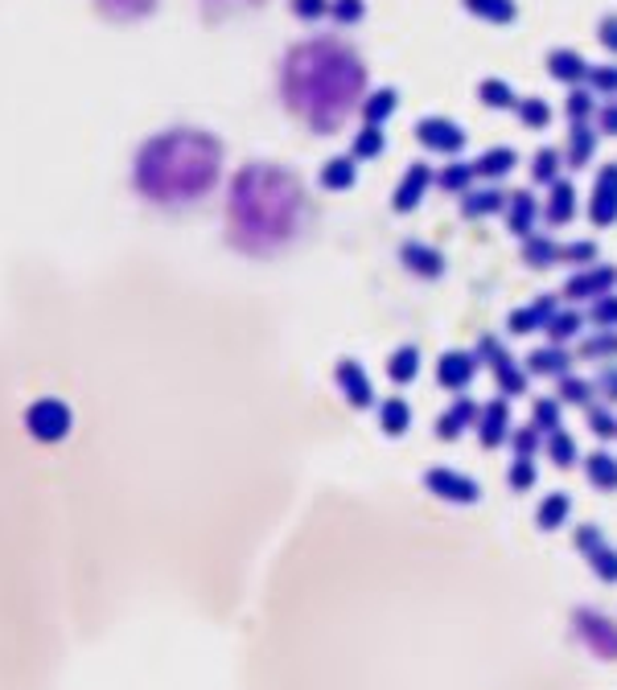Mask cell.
<instances>
[{"instance_id": "6da1fadb", "label": "cell", "mask_w": 617, "mask_h": 690, "mask_svg": "<svg viewBox=\"0 0 617 690\" xmlns=\"http://www.w3.org/2000/svg\"><path fill=\"white\" fill-rule=\"evenodd\" d=\"M0 362L50 489L74 645L144 612L240 624L338 436L276 304L153 252L18 255Z\"/></svg>"}, {"instance_id": "f35d334b", "label": "cell", "mask_w": 617, "mask_h": 690, "mask_svg": "<svg viewBox=\"0 0 617 690\" xmlns=\"http://www.w3.org/2000/svg\"><path fill=\"white\" fill-rule=\"evenodd\" d=\"M210 21H226V17H243V13H256L268 0H202Z\"/></svg>"}, {"instance_id": "5bb4252c", "label": "cell", "mask_w": 617, "mask_h": 690, "mask_svg": "<svg viewBox=\"0 0 617 690\" xmlns=\"http://www.w3.org/2000/svg\"><path fill=\"white\" fill-rule=\"evenodd\" d=\"M481 362L474 350H445V354L436 358V383L445 390H465L474 378H478Z\"/></svg>"}, {"instance_id": "836d02e7", "label": "cell", "mask_w": 617, "mask_h": 690, "mask_svg": "<svg viewBox=\"0 0 617 690\" xmlns=\"http://www.w3.org/2000/svg\"><path fill=\"white\" fill-rule=\"evenodd\" d=\"M420 350L416 346H399L392 358H387V374H392V383H411L416 374H420Z\"/></svg>"}, {"instance_id": "5b68a950", "label": "cell", "mask_w": 617, "mask_h": 690, "mask_svg": "<svg viewBox=\"0 0 617 690\" xmlns=\"http://www.w3.org/2000/svg\"><path fill=\"white\" fill-rule=\"evenodd\" d=\"M371 70L362 54L342 37H305L292 42L280 70H276V91L280 107L289 112L292 124H301L313 136H334L346 128L366 100Z\"/></svg>"}, {"instance_id": "cb8c5ba5", "label": "cell", "mask_w": 617, "mask_h": 690, "mask_svg": "<svg viewBox=\"0 0 617 690\" xmlns=\"http://www.w3.org/2000/svg\"><path fill=\"white\" fill-rule=\"evenodd\" d=\"M577 362H589V366H609L617 362V329H593L584 334L577 346H572Z\"/></svg>"}, {"instance_id": "d590c367", "label": "cell", "mask_w": 617, "mask_h": 690, "mask_svg": "<svg viewBox=\"0 0 617 690\" xmlns=\"http://www.w3.org/2000/svg\"><path fill=\"white\" fill-rule=\"evenodd\" d=\"M584 320H589L593 329H617V292L597 296L593 304H584Z\"/></svg>"}, {"instance_id": "60d3db41", "label": "cell", "mask_w": 617, "mask_h": 690, "mask_svg": "<svg viewBox=\"0 0 617 690\" xmlns=\"http://www.w3.org/2000/svg\"><path fill=\"white\" fill-rule=\"evenodd\" d=\"M589 481L601 489H617V460L609 453L589 456Z\"/></svg>"}, {"instance_id": "9f6ffc18", "label": "cell", "mask_w": 617, "mask_h": 690, "mask_svg": "<svg viewBox=\"0 0 617 690\" xmlns=\"http://www.w3.org/2000/svg\"><path fill=\"white\" fill-rule=\"evenodd\" d=\"M0 4H4V0H0Z\"/></svg>"}, {"instance_id": "ac0fdd59", "label": "cell", "mask_w": 617, "mask_h": 690, "mask_svg": "<svg viewBox=\"0 0 617 690\" xmlns=\"http://www.w3.org/2000/svg\"><path fill=\"white\" fill-rule=\"evenodd\" d=\"M429 186H436V173H432L424 161L420 165H411L408 173H404V182H399V189L392 194V206L399 210V214H408V210H416V206L424 202V194H429Z\"/></svg>"}, {"instance_id": "681fc988", "label": "cell", "mask_w": 617, "mask_h": 690, "mask_svg": "<svg viewBox=\"0 0 617 690\" xmlns=\"http://www.w3.org/2000/svg\"><path fill=\"white\" fill-rule=\"evenodd\" d=\"M593 124H597L601 136H614L617 140V100H609L605 107H597V116H593Z\"/></svg>"}, {"instance_id": "e0dca14e", "label": "cell", "mask_w": 617, "mask_h": 690, "mask_svg": "<svg viewBox=\"0 0 617 690\" xmlns=\"http://www.w3.org/2000/svg\"><path fill=\"white\" fill-rule=\"evenodd\" d=\"M597 144H601V132L597 124H568V140H564V165L572 173H581V168L593 165V156H597Z\"/></svg>"}, {"instance_id": "b9f144b4", "label": "cell", "mask_w": 617, "mask_h": 690, "mask_svg": "<svg viewBox=\"0 0 617 690\" xmlns=\"http://www.w3.org/2000/svg\"><path fill=\"white\" fill-rule=\"evenodd\" d=\"M535 416H532V428L535 432H556L560 428V399L556 395H544V399H535Z\"/></svg>"}, {"instance_id": "f907efd6", "label": "cell", "mask_w": 617, "mask_h": 690, "mask_svg": "<svg viewBox=\"0 0 617 690\" xmlns=\"http://www.w3.org/2000/svg\"><path fill=\"white\" fill-rule=\"evenodd\" d=\"M379 149H383V132H379V128L359 132V140H354V152H359V156H379Z\"/></svg>"}, {"instance_id": "7dc6e473", "label": "cell", "mask_w": 617, "mask_h": 690, "mask_svg": "<svg viewBox=\"0 0 617 690\" xmlns=\"http://www.w3.org/2000/svg\"><path fill=\"white\" fill-rule=\"evenodd\" d=\"M408 404H399V399H395V404H387L383 407V428H387V432H408Z\"/></svg>"}, {"instance_id": "2e32d148", "label": "cell", "mask_w": 617, "mask_h": 690, "mask_svg": "<svg viewBox=\"0 0 617 690\" xmlns=\"http://www.w3.org/2000/svg\"><path fill=\"white\" fill-rule=\"evenodd\" d=\"M544 70H548L551 83H564L572 91V86H584V79H589V58L581 50H572V46H556L544 58Z\"/></svg>"}, {"instance_id": "4fadbf2b", "label": "cell", "mask_w": 617, "mask_h": 690, "mask_svg": "<svg viewBox=\"0 0 617 690\" xmlns=\"http://www.w3.org/2000/svg\"><path fill=\"white\" fill-rule=\"evenodd\" d=\"M523 366H527V374L532 378H560V374L577 371V354H572V346H535V350H527V358H523Z\"/></svg>"}, {"instance_id": "8fae6325", "label": "cell", "mask_w": 617, "mask_h": 690, "mask_svg": "<svg viewBox=\"0 0 617 690\" xmlns=\"http://www.w3.org/2000/svg\"><path fill=\"white\" fill-rule=\"evenodd\" d=\"M416 140L429 152H445V156H457L465 149V128L453 124L449 116H424L416 124Z\"/></svg>"}, {"instance_id": "4316f807", "label": "cell", "mask_w": 617, "mask_h": 690, "mask_svg": "<svg viewBox=\"0 0 617 690\" xmlns=\"http://www.w3.org/2000/svg\"><path fill=\"white\" fill-rule=\"evenodd\" d=\"M465 13L469 17H478L481 25H498V30H507L519 21V4L514 0H462Z\"/></svg>"}, {"instance_id": "816d5d0a", "label": "cell", "mask_w": 617, "mask_h": 690, "mask_svg": "<svg viewBox=\"0 0 617 690\" xmlns=\"http://www.w3.org/2000/svg\"><path fill=\"white\" fill-rule=\"evenodd\" d=\"M535 444H539V432H535L532 423L514 432V453H519V456H532V453H535Z\"/></svg>"}, {"instance_id": "f5cc1de1", "label": "cell", "mask_w": 617, "mask_h": 690, "mask_svg": "<svg viewBox=\"0 0 617 690\" xmlns=\"http://www.w3.org/2000/svg\"><path fill=\"white\" fill-rule=\"evenodd\" d=\"M326 9H329V0H292V13H296V17H305V21L322 17Z\"/></svg>"}, {"instance_id": "4dcf8cb0", "label": "cell", "mask_w": 617, "mask_h": 690, "mask_svg": "<svg viewBox=\"0 0 617 690\" xmlns=\"http://www.w3.org/2000/svg\"><path fill=\"white\" fill-rule=\"evenodd\" d=\"M514 116H519V124L527 128V132H544L551 124V103L548 100H539V95H527V100H519V107H514Z\"/></svg>"}, {"instance_id": "83f0119b", "label": "cell", "mask_w": 617, "mask_h": 690, "mask_svg": "<svg viewBox=\"0 0 617 690\" xmlns=\"http://www.w3.org/2000/svg\"><path fill=\"white\" fill-rule=\"evenodd\" d=\"M593 395H597V383L593 378H584V374L568 371L556 378V399H560V407H589L593 404Z\"/></svg>"}, {"instance_id": "30bf717a", "label": "cell", "mask_w": 617, "mask_h": 690, "mask_svg": "<svg viewBox=\"0 0 617 690\" xmlns=\"http://www.w3.org/2000/svg\"><path fill=\"white\" fill-rule=\"evenodd\" d=\"M560 292H544V296H535V301L519 304L507 313V334L511 337H532V334H544V325L551 320V313L560 308Z\"/></svg>"}, {"instance_id": "f1b7e54d", "label": "cell", "mask_w": 617, "mask_h": 690, "mask_svg": "<svg viewBox=\"0 0 617 690\" xmlns=\"http://www.w3.org/2000/svg\"><path fill=\"white\" fill-rule=\"evenodd\" d=\"M478 103L490 107V112H514V107H519V95H514V86L507 83V79L490 74V79L478 83Z\"/></svg>"}, {"instance_id": "74e56055", "label": "cell", "mask_w": 617, "mask_h": 690, "mask_svg": "<svg viewBox=\"0 0 617 690\" xmlns=\"http://www.w3.org/2000/svg\"><path fill=\"white\" fill-rule=\"evenodd\" d=\"M601 255H597V243H593V238H577V243H564V247H560V264H564V268H589V264H597Z\"/></svg>"}, {"instance_id": "8992f818", "label": "cell", "mask_w": 617, "mask_h": 690, "mask_svg": "<svg viewBox=\"0 0 617 690\" xmlns=\"http://www.w3.org/2000/svg\"><path fill=\"white\" fill-rule=\"evenodd\" d=\"M226 144L206 128H165L149 136L132 165V186L144 206L165 214H194L223 186Z\"/></svg>"}, {"instance_id": "9c48e42d", "label": "cell", "mask_w": 617, "mask_h": 690, "mask_svg": "<svg viewBox=\"0 0 617 690\" xmlns=\"http://www.w3.org/2000/svg\"><path fill=\"white\" fill-rule=\"evenodd\" d=\"M584 219L593 222V231H609V226H617V161H605V165L593 173L589 214H584Z\"/></svg>"}, {"instance_id": "3957f363", "label": "cell", "mask_w": 617, "mask_h": 690, "mask_svg": "<svg viewBox=\"0 0 617 690\" xmlns=\"http://www.w3.org/2000/svg\"><path fill=\"white\" fill-rule=\"evenodd\" d=\"M70 645L54 502L0 362V690H58Z\"/></svg>"}, {"instance_id": "7402d4cb", "label": "cell", "mask_w": 617, "mask_h": 690, "mask_svg": "<svg viewBox=\"0 0 617 690\" xmlns=\"http://www.w3.org/2000/svg\"><path fill=\"white\" fill-rule=\"evenodd\" d=\"M514 168H519V152L507 149V144H498V149H486L474 161V182H486V186H498V182H507Z\"/></svg>"}, {"instance_id": "d4e9b609", "label": "cell", "mask_w": 617, "mask_h": 690, "mask_svg": "<svg viewBox=\"0 0 617 690\" xmlns=\"http://www.w3.org/2000/svg\"><path fill=\"white\" fill-rule=\"evenodd\" d=\"M577 219V186L560 177V182H551L548 186V198H544V222L548 226H568V222Z\"/></svg>"}, {"instance_id": "7c38bea8", "label": "cell", "mask_w": 617, "mask_h": 690, "mask_svg": "<svg viewBox=\"0 0 617 690\" xmlns=\"http://www.w3.org/2000/svg\"><path fill=\"white\" fill-rule=\"evenodd\" d=\"M502 222H507V231L514 238H527L544 222V202L535 198L532 189H514L511 198H507V210H502Z\"/></svg>"}, {"instance_id": "11a10c76", "label": "cell", "mask_w": 617, "mask_h": 690, "mask_svg": "<svg viewBox=\"0 0 617 690\" xmlns=\"http://www.w3.org/2000/svg\"><path fill=\"white\" fill-rule=\"evenodd\" d=\"M564 498H551L548 505H544V514H539V526H544V530H548L551 523H556V518H564Z\"/></svg>"}, {"instance_id": "1f68e13d", "label": "cell", "mask_w": 617, "mask_h": 690, "mask_svg": "<svg viewBox=\"0 0 617 690\" xmlns=\"http://www.w3.org/2000/svg\"><path fill=\"white\" fill-rule=\"evenodd\" d=\"M478 411H481V407L474 404V399H457V404H453L445 416H441L436 432H441V436H457V432H465L469 423H478Z\"/></svg>"}, {"instance_id": "7a4b0ae2", "label": "cell", "mask_w": 617, "mask_h": 690, "mask_svg": "<svg viewBox=\"0 0 617 690\" xmlns=\"http://www.w3.org/2000/svg\"><path fill=\"white\" fill-rule=\"evenodd\" d=\"M548 572L399 486H322L240 617L243 690H593Z\"/></svg>"}, {"instance_id": "d6986e66", "label": "cell", "mask_w": 617, "mask_h": 690, "mask_svg": "<svg viewBox=\"0 0 617 690\" xmlns=\"http://www.w3.org/2000/svg\"><path fill=\"white\" fill-rule=\"evenodd\" d=\"M511 432V399H490V404L478 411V440L481 448H498Z\"/></svg>"}, {"instance_id": "ee69618b", "label": "cell", "mask_w": 617, "mask_h": 690, "mask_svg": "<svg viewBox=\"0 0 617 690\" xmlns=\"http://www.w3.org/2000/svg\"><path fill=\"white\" fill-rule=\"evenodd\" d=\"M548 453H551V460H556V465H564V469L577 460V444H572V436H568L564 428L548 432Z\"/></svg>"}, {"instance_id": "7bdbcfd3", "label": "cell", "mask_w": 617, "mask_h": 690, "mask_svg": "<svg viewBox=\"0 0 617 690\" xmlns=\"http://www.w3.org/2000/svg\"><path fill=\"white\" fill-rule=\"evenodd\" d=\"M399 107V95L395 91H375V95H366L362 100V116L371 119V124H379V119H387Z\"/></svg>"}, {"instance_id": "ffe728a7", "label": "cell", "mask_w": 617, "mask_h": 690, "mask_svg": "<svg viewBox=\"0 0 617 690\" xmlns=\"http://www.w3.org/2000/svg\"><path fill=\"white\" fill-rule=\"evenodd\" d=\"M584 308H577V304H560L556 313H551V320L544 325V337H548L551 346H577L584 337Z\"/></svg>"}, {"instance_id": "44dd1931", "label": "cell", "mask_w": 617, "mask_h": 690, "mask_svg": "<svg viewBox=\"0 0 617 690\" xmlns=\"http://www.w3.org/2000/svg\"><path fill=\"white\" fill-rule=\"evenodd\" d=\"M560 247H564V243H556L551 235L532 231L527 238H519V264L532 271H548L560 264Z\"/></svg>"}, {"instance_id": "f546056e", "label": "cell", "mask_w": 617, "mask_h": 690, "mask_svg": "<svg viewBox=\"0 0 617 690\" xmlns=\"http://www.w3.org/2000/svg\"><path fill=\"white\" fill-rule=\"evenodd\" d=\"M560 165H564L560 149H535V156L527 161V177L535 186H551V182H560Z\"/></svg>"}, {"instance_id": "d6a6232c", "label": "cell", "mask_w": 617, "mask_h": 690, "mask_svg": "<svg viewBox=\"0 0 617 690\" xmlns=\"http://www.w3.org/2000/svg\"><path fill=\"white\" fill-rule=\"evenodd\" d=\"M564 116L568 124H593V116H597V95H593L589 86H572L564 100Z\"/></svg>"}, {"instance_id": "f6af8a7d", "label": "cell", "mask_w": 617, "mask_h": 690, "mask_svg": "<svg viewBox=\"0 0 617 690\" xmlns=\"http://www.w3.org/2000/svg\"><path fill=\"white\" fill-rule=\"evenodd\" d=\"M597 395H601V404H609L617 407V362H609V366H597Z\"/></svg>"}, {"instance_id": "484cf974", "label": "cell", "mask_w": 617, "mask_h": 690, "mask_svg": "<svg viewBox=\"0 0 617 690\" xmlns=\"http://www.w3.org/2000/svg\"><path fill=\"white\" fill-rule=\"evenodd\" d=\"M334 378H338V387H342L346 404H350V411H362V407H371V383H366V371H362L359 362H338V371H334Z\"/></svg>"}, {"instance_id": "ba28073f", "label": "cell", "mask_w": 617, "mask_h": 690, "mask_svg": "<svg viewBox=\"0 0 617 690\" xmlns=\"http://www.w3.org/2000/svg\"><path fill=\"white\" fill-rule=\"evenodd\" d=\"M609 292H617V264H589V268H577L572 276L564 280V288H560V301L564 304H593L597 296H609Z\"/></svg>"}, {"instance_id": "bcb514c9", "label": "cell", "mask_w": 617, "mask_h": 690, "mask_svg": "<svg viewBox=\"0 0 617 690\" xmlns=\"http://www.w3.org/2000/svg\"><path fill=\"white\" fill-rule=\"evenodd\" d=\"M322 182H326V189H350L354 165H350V161H334V165L322 168Z\"/></svg>"}, {"instance_id": "c3c4849f", "label": "cell", "mask_w": 617, "mask_h": 690, "mask_svg": "<svg viewBox=\"0 0 617 690\" xmlns=\"http://www.w3.org/2000/svg\"><path fill=\"white\" fill-rule=\"evenodd\" d=\"M597 42H601V50H609L617 58V13L597 21Z\"/></svg>"}, {"instance_id": "277c9868", "label": "cell", "mask_w": 617, "mask_h": 690, "mask_svg": "<svg viewBox=\"0 0 617 690\" xmlns=\"http://www.w3.org/2000/svg\"><path fill=\"white\" fill-rule=\"evenodd\" d=\"M317 226V202L305 177L280 161H247L235 168L223 202V243L240 259L280 264L301 252Z\"/></svg>"}, {"instance_id": "52a82bcc", "label": "cell", "mask_w": 617, "mask_h": 690, "mask_svg": "<svg viewBox=\"0 0 617 690\" xmlns=\"http://www.w3.org/2000/svg\"><path fill=\"white\" fill-rule=\"evenodd\" d=\"M478 362L490 371V378H494V387L502 399H519V395H527V387H532V374H527V366H523V358L514 354L502 337L481 334Z\"/></svg>"}, {"instance_id": "603a6c76", "label": "cell", "mask_w": 617, "mask_h": 690, "mask_svg": "<svg viewBox=\"0 0 617 690\" xmlns=\"http://www.w3.org/2000/svg\"><path fill=\"white\" fill-rule=\"evenodd\" d=\"M507 189L498 186H481V189H465L462 194V219L469 222H481V219H494V214H502L507 210Z\"/></svg>"}, {"instance_id": "ab89813d", "label": "cell", "mask_w": 617, "mask_h": 690, "mask_svg": "<svg viewBox=\"0 0 617 690\" xmlns=\"http://www.w3.org/2000/svg\"><path fill=\"white\" fill-rule=\"evenodd\" d=\"M584 86H589L593 95H614L617 100V62H601V67L589 62V79H584Z\"/></svg>"}, {"instance_id": "8d00e7d4", "label": "cell", "mask_w": 617, "mask_h": 690, "mask_svg": "<svg viewBox=\"0 0 617 690\" xmlns=\"http://www.w3.org/2000/svg\"><path fill=\"white\" fill-rule=\"evenodd\" d=\"M584 423H589V432L601 440H609L617 436V416H614V407L609 404H589L584 407Z\"/></svg>"}, {"instance_id": "e575fe53", "label": "cell", "mask_w": 617, "mask_h": 690, "mask_svg": "<svg viewBox=\"0 0 617 690\" xmlns=\"http://www.w3.org/2000/svg\"><path fill=\"white\" fill-rule=\"evenodd\" d=\"M436 186L445 189V194H457L462 198L465 189H474V165H465V161H453L436 173Z\"/></svg>"}, {"instance_id": "9a60e30c", "label": "cell", "mask_w": 617, "mask_h": 690, "mask_svg": "<svg viewBox=\"0 0 617 690\" xmlns=\"http://www.w3.org/2000/svg\"><path fill=\"white\" fill-rule=\"evenodd\" d=\"M399 259H404V268L416 276V280H441L449 268V259L441 247H432V243H416L408 238L404 247H399Z\"/></svg>"}, {"instance_id": "db71d44e", "label": "cell", "mask_w": 617, "mask_h": 690, "mask_svg": "<svg viewBox=\"0 0 617 690\" xmlns=\"http://www.w3.org/2000/svg\"><path fill=\"white\" fill-rule=\"evenodd\" d=\"M535 481V472H532V465H527V456H519V465L511 469V486L514 489H527Z\"/></svg>"}]
</instances>
